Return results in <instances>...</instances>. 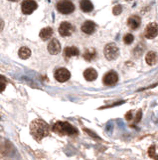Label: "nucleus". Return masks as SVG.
<instances>
[{"label":"nucleus","mask_w":158,"mask_h":160,"mask_svg":"<svg viewBox=\"0 0 158 160\" xmlns=\"http://www.w3.org/2000/svg\"><path fill=\"white\" fill-rule=\"evenodd\" d=\"M133 40H134V37H133V35L132 34H126V35L124 36V38H123V41H124V43L125 44H131L133 42Z\"/></svg>","instance_id":"nucleus-20"},{"label":"nucleus","mask_w":158,"mask_h":160,"mask_svg":"<svg viewBox=\"0 0 158 160\" xmlns=\"http://www.w3.org/2000/svg\"><path fill=\"white\" fill-rule=\"evenodd\" d=\"M30 132L36 140L40 141L44 137L49 135L50 127L46 122L41 119H36L31 123L30 125Z\"/></svg>","instance_id":"nucleus-1"},{"label":"nucleus","mask_w":158,"mask_h":160,"mask_svg":"<svg viewBox=\"0 0 158 160\" xmlns=\"http://www.w3.org/2000/svg\"><path fill=\"white\" fill-rule=\"evenodd\" d=\"M5 89V83L0 80V92H3Z\"/></svg>","instance_id":"nucleus-24"},{"label":"nucleus","mask_w":158,"mask_h":160,"mask_svg":"<svg viewBox=\"0 0 158 160\" xmlns=\"http://www.w3.org/2000/svg\"><path fill=\"white\" fill-rule=\"evenodd\" d=\"M57 9L62 14H71L75 10V5L70 0H61L57 4Z\"/></svg>","instance_id":"nucleus-4"},{"label":"nucleus","mask_w":158,"mask_h":160,"mask_svg":"<svg viewBox=\"0 0 158 160\" xmlns=\"http://www.w3.org/2000/svg\"><path fill=\"white\" fill-rule=\"evenodd\" d=\"M48 51L50 54L56 55L61 51V44L57 39H52L48 44Z\"/></svg>","instance_id":"nucleus-10"},{"label":"nucleus","mask_w":158,"mask_h":160,"mask_svg":"<svg viewBox=\"0 0 158 160\" xmlns=\"http://www.w3.org/2000/svg\"><path fill=\"white\" fill-rule=\"evenodd\" d=\"M31 55V51L28 47H21L20 50H19V56L22 59H27L30 57Z\"/></svg>","instance_id":"nucleus-18"},{"label":"nucleus","mask_w":158,"mask_h":160,"mask_svg":"<svg viewBox=\"0 0 158 160\" xmlns=\"http://www.w3.org/2000/svg\"><path fill=\"white\" fill-rule=\"evenodd\" d=\"M94 30H96V24L93 21L88 20V21H86L82 25V31L86 34H93Z\"/></svg>","instance_id":"nucleus-12"},{"label":"nucleus","mask_w":158,"mask_h":160,"mask_svg":"<svg viewBox=\"0 0 158 160\" xmlns=\"http://www.w3.org/2000/svg\"><path fill=\"white\" fill-rule=\"evenodd\" d=\"M104 84L107 86H114L117 83L118 81V75L115 71H109L104 76Z\"/></svg>","instance_id":"nucleus-5"},{"label":"nucleus","mask_w":158,"mask_h":160,"mask_svg":"<svg viewBox=\"0 0 158 160\" xmlns=\"http://www.w3.org/2000/svg\"><path fill=\"white\" fill-rule=\"evenodd\" d=\"M122 11V5H117V6L114 7V9H112V13H114V15H119L120 13Z\"/></svg>","instance_id":"nucleus-21"},{"label":"nucleus","mask_w":158,"mask_h":160,"mask_svg":"<svg viewBox=\"0 0 158 160\" xmlns=\"http://www.w3.org/2000/svg\"><path fill=\"white\" fill-rule=\"evenodd\" d=\"M53 131L61 136L64 135L73 136L78 134V130L74 126H72L70 123L62 122V121H58L57 123H55L54 126H53Z\"/></svg>","instance_id":"nucleus-2"},{"label":"nucleus","mask_w":158,"mask_h":160,"mask_svg":"<svg viewBox=\"0 0 158 160\" xmlns=\"http://www.w3.org/2000/svg\"><path fill=\"white\" fill-rule=\"evenodd\" d=\"M96 51H94V49H89V50H87L85 52V54H84V58L86 60H88V61H91V60H93L94 57H96Z\"/></svg>","instance_id":"nucleus-19"},{"label":"nucleus","mask_w":158,"mask_h":160,"mask_svg":"<svg viewBox=\"0 0 158 160\" xmlns=\"http://www.w3.org/2000/svg\"><path fill=\"white\" fill-rule=\"evenodd\" d=\"M52 35H53V29L51 27H45L40 32V37L45 41L49 40V39L52 37Z\"/></svg>","instance_id":"nucleus-16"},{"label":"nucleus","mask_w":158,"mask_h":160,"mask_svg":"<svg viewBox=\"0 0 158 160\" xmlns=\"http://www.w3.org/2000/svg\"><path fill=\"white\" fill-rule=\"evenodd\" d=\"M157 54L153 51H149L148 53L146 54L145 57V61L148 65H154L157 62Z\"/></svg>","instance_id":"nucleus-17"},{"label":"nucleus","mask_w":158,"mask_h":160,"mask_svg":"<svg viewBox=\"0 0 158 160\" xmlns=\"http://www.w3.org/2000/svg\"><path fill=\"white\" fill-rule=\"evenodd\" d=\"M10 1H13V2H16V1H19V0H10Z\"/></svg>","instance_id":"nucleus-26"},{"label":"nucleus","mask_w":158,"mask_h":160,"mask_svg":"<svg viewBox=\"0 0 158 160\" xmlns=\"http://www.w3.org/2000/svg\"><path fill=\"white\" fill-rule=\"evenodd\" d=\"M21 8L24 14H31L37 9V3L34 0H25L22 3Z\"/></svg>","instance_id":"nucleus-9"},{"label":"nucleus","mask_w":158,"mask_h":160,"mask_svg":"<svg viewBox=\"0 0 158 160\" xmlns=\"http://www.w3.org/2000/svg\"><path fill=\"white\" fill-rule=\"evenodd\" d=\"M80 54V51H79V49L77 47H66L65 51H64V55L65 57H67V58H70V57H73V56H78V55Z\"/></svg>","instance_id":"nucleus-14"},{"label":"nucleus","mask_w":158,"mask_h":160,"mask_svg":"<svg viewBox=\"0 0 158 160\" xmlns=\"http://www.w3.org/2000/svg\"><path fill=\"white\" fill-rule=\"evenodd\" d=\"M126 1H130V0H126Z\"/></svg>","instance_id":"nucleus-27"},{"label":"nucleus","mask_w":158,"mask_h":160,"mask_svg":"<svg viewBox=\"0 0 158 160\" xmlns=\"http://www.w3.org/2000/svg\"><path fill=\"white\" fill-rule=\"evenodd\" d=\"M125 119L127 120V121H130V120L132 119V112L128 111L127 113L125 114Z\"/></svg>","instance_id":"nucleus-23"},{"label":"nucleus","mask_w":158,"mask_h":160,"mask_svg":"<svg viewBox=\"0 0 158 160\" xmlns=\"http://www.w3.org/2000/svg\"><path fill=\"white\" fill-rule=\"evenodd\" d=\"M158 34V25L156 23H150L146 26L144 35L147 39H153L157 36Z\"/></svg>","instance_id":"nucleus-8"},{"label":"nucleus","mask_w":158,"mask_h":160,"mask_svg":"<svg viewBox=\"0 0 158 160\" xmlns=\"http://www.w3.org/2000/svg\"><path fill=\"white\" fill-rule=\"evenodd\" d=\"M75 31V27L69 22H63L61 23L59 27V33L61 34V36L66 37V36H71Z\"/></svg>","instance_id":"nucleus-6"},{"label":"nucleus","mask_w":158,"mask_h":160,"mask_svg":"<svg viewBox=\"0 0 158 160\" xmlns=\"http://www.w3.org/2000/svg\"><path fill=\"white\" fill-rule=\"evenodd\" d=\"M104 53L107 60H114L119 56V49L114 43H109L105 45Z\"/></svg>","instance_id":"nucleus-3"},{"label":"nucleus","mask_w":158,"mask_h":160,"mask_svg":"<svg viewBox=\"0 0 158 160\" xmlns=\"http://www.w3.org/2000/svg\"><path fill=\"white\" fill-rule=\"evenodd\" d=\"M140 23H141V20L137 15H132V16H130L127 20L128 27L132 30L137 29V28L139 27V25H140Z\"/></svg>","instance_id":"nucleus-11"},{"label":"nucleus","mask_w":158,"mask_h":160,"mask_svg":"<svg viewBox=\"0 0 158 160\" xmlns=\"http://www.w3.org/2000/svg\"><path fill=\"white\" fill-rule=\"evenodd\" d=\"M148 155L151 157V158H154L155 157V145L150 146V148L148 149Z\"/></svg>","instance_id":"nucleus-22"},{"label":"nucleus","mask_w":158,"mask_h":160,"mask_svg":"<svg viewBox=\"0 0 158 160\" xmlns=\"http://www.w3.org/2000/svg\"><path fill=\"white\" fill-rule=\"evenodd\" d=\"M80 7L84 12H91L94 9V5L89 0H81Z\"/></svg>","instance_id":"nucleus-15"},{"label":"nucleus","mask_w":158,"mask_h":160,"mask_svg":"<svg viewBox=\"0 0 158 160\" xmlns=\"http://www.w3.org/2000/svg\"><path fill=\"white\" fill-rule=\"evenodd\" d=\"M141 111H138L137 112V115H136V118H135V122H139V120L141 119Z\"/></svg>","instance_id":"nucleus-25"},{"label":"nucleus","mask_w":158,"mask_h":160,"mask_svg":"<svg viewBox=\"0 0 158 160\" xmlns=\"http://www.w3.org/2000/svg\"><path fill=\"white\" fill-rule=\"evenodd\" d=\"M70 77H71V73L66 68H60V69H58L55 72V78L59 82H66V81L70 79Z\"/></svg>","instance_id":"nucleus-7"},{"label":"nucleus","mask_w":158,"mask_h":160,"mask_svg":"<svg viewBox=\"0 0 158 160\" xmlns=\"http://www.w3.org/2000/svg\"><path fill=\"white\" fill-rule=\"evenodd\" d=\"M84 77L88 81H94L97 78V72L94 68H88V69H86L85 72H84Z\"/></svg>","instance_id":"nucleus-13"}]
</instances>
